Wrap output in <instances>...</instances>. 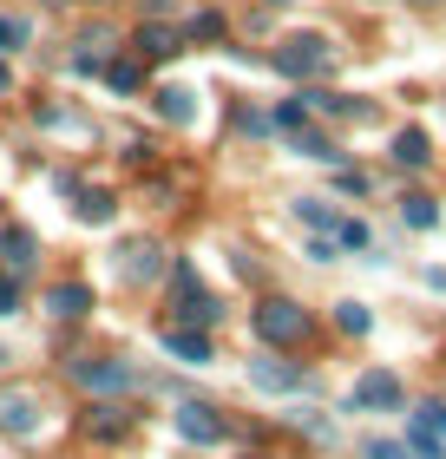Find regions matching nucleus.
Instances as JSON below:
<instances>
[{"instance_id":"f257e3e1","label":"nucleus","mask_w":446,"mask_h":459,"mask_svg":"<svg viewBox=\"0 0 446 459\" xmlns=\"http://www.w3.org/2000/svg\"><path fill=\"white\" fill-rule=\"evenodd\" d=\"M249 328H257V342L269 348H302L309 342V308L302 302H289V296H263L257 308H249Z\"/></svg>"},{"instance_id":"f03ea898","label":"nucleus","mask_w":446,"mask_h":459,"mask_svg":"<svg viewBox=\"0 0 446 459\" xmlns=\"http://www.w3.org/2000/svg\"><path fill=\"white\" fill-rule=\"evenodd\" d=\"M269 66L283 73V79H302V86H309V79L335 73V47H328L322 33H295V39H283V47L269 53Z\"/></svg>"},{"instance_id":"7ed1b4c3","label":"nucleus","mask_w":446,"mask_h":459,"mask_svg":"<svg viewBox=\"0 0 446 459\" xmlns=\"http://www.w3.org/2000/svg\"><path fill=\"white\" fill-rule=\"evenodd\" d=\"M400 401H407V387H400V374H388V368H368L348 387V413H394Z\"/></svg>"},{"instance_id":"20e7f679","label":"nucleus","mask_w":446,"mask_h":459,"mask_svg":"<svg viewBox=\"0 0 446 459\" xmlns=\"http://www.w3.org/2000/svg\"><path fill=\"white\" fill-rule=\"evenodd\" d=\"M0 433L13 440L39 433V387H0Z\"/></svg>"},{"instance_id":"39448f33","label":"nucleus","mask_w":446,"mask_h":459,"mask_svg":"<svg viewBox=\"0 0 446 459\" xmlns=\"http://www.w3.org/2000/svg\"><path fill=\"white\" fill-rule=\"evenodd\" d=\"M73 381L86 387V394H125V387H138V374L125 368V361H105V354L92 361V354H86V361H73Z\"/></svg>"},{"instance_id":"423d86ee","label":"nucleus","mask_w":446,"mask_h":459,"mask_svg":"<svg viewBox=\"0 0 446 459\" xmlns=\"http://www.w3.org/2000/svg\"><path fill=\"white\" fill-rule=\"evenodd\" d=\"M138 420H132V407H118V401H92L86 413H79V433H86V440H125V433H132Z\"/></svg>"},{"instance_id":"0eeeda50","label":"nucleus","mask_w":446,"mask_h":459,"mask_svg":"<svg viewBox=\"0 0 446 459\" xmlns=\"http://www.w3.org/2000/svg\"><path fill=\"white\" fill-rule=\"evenodd\" d=\"M118 276H125V282H158V276H164V243L132 237V243L118 249Z\"/></svg>"},{"instance_id":"6e6552de","label":"nucleus","mask_w":446,"mask_h":459,"mask_svg":"<svg viewBox=\"0 0 446 459\" xmlns=\"http://www.w3.org/2000/svg\"><path fill=\"white\" fill-rule=\"evenodd\" d=\"M132 47H138V59H178L184 53V33L178 27H164V20H138V33H132Z\"/></svg>"},{"instance_id":"1a4fd4ad","label":"nucleus","mask_w":446,"mask_h":459,"mask_svg":"<svg viewBox=\"0 0 446 459\" xmlns=\"http://www.w3.org/2000/svg\"><path fill=\"white\" fill-rule=\"evenodd\" d=\"M249 387H263V394H295V387H309V374L295 368V361L263 354V361H249Z\"/></svg>"},{"instance_id":"9d476101","label":"nucleus","mask_w":446,"mask_h":459,"mask_svg":"<svg viewBox=\"0 0 446 459\" xmlns=\"http://www.w3.org/2000/svg\"><path fill=\"white\" fill-rule=\"evenodd\" d=\"M178 433H184L190 446H217V440H223V413H217V407L184 401V407H178Z\"/></svg>"},{"instance_id":"9b49d317","label":"nucleus","mask_w":446,"mask_h":459,"mask_svg":"<svg viewBox=\"0 0 446 459\" xmlns=\"http://www.w3.org/2000/svg\"><path fill=\"white\" fill-rule=\"evenodd\" d=\"M164 354H178L184 368H210V361H217L210 328H164Z\"/></svg>"},{"instance_id":"f8f14e48","label":"nucleus","mask_w":446,"mask_h":459,"mask_svg":"<svg viewBox=\"0 0 446 459\" xmlns=\"http://www.w3.org/2000/svg\"><path fill=\"white\" fill-rule=\"evenodd\" d=\"M33 256H39V237H33V230H20V223H7V230H0V263H7L13 276H27V269H33Z\"/></svg>"},{"instance_id":"ddd939ff","label":"nucleus","mask_w":446,"mask_h":459,"mask_svg":"<svg viewBox=\"0 0 446 459\" xmlns=\"http://www.w3.org/2000/svg\"><path fill=\"white\" fill-rule=\"evenodd\" d=\"M47 308H53L59 322L92 316V282H59V289H47Z\"/></svg>"},{"instance_id":"4468645a","label":"nucleus","mask_w":446,"mask_h":459,"mask_svg":"<svg viewBox=\"0 0 446 459\" xmlns=\"http://www.w3.org/2000/svg\"><path fill=\"white\" fill-rule=\"evenodd\" d=\"M178 316H184L190 328H217L223 308H217V296H210L204 282H190V289H178Z\"/></svg>"},{"instance_id":"2eb2a0df","label":"nucleus","mask_w":446,"mask_h":459,"mask_svg":"<svg viewBox=\"0 0 446 459\" xmlns=\"http://www.w3.org/2000/svg\"><path fill=\"white\" fill-rule=\"evenodd\" d=\"M289 152H295V158H315V164H342L335 138H328V132H315V125H295V132H289Z\"/></svg>"},{"instance_id":"dca6fc26","label":"nucleus","mask_w":446,"mask_h":459,"mask_svg":"<svg viewBox=\"0 0 446 459\" xmlns=\"http://www.w3.org/2000/svg\"><path fill=\"white\" fill-rule=\"evenodd\" d=\"M112 27H86V33H79V53H73V73H99L105 66V53H112Z\"/></svg>"},{"instance_id":"f3484780","label":"nucleus","mask_w":446,"mask_h":459,"mask_svg":"<svg viewBox=\"0 0 446 459\" xmlns=\"http://www.w3.org/2000/svg\"><path fill=\"white\" fill-rule=\"evenodd\" d=\"M394 164H400V171H427V164H433L427 132H414V125H407V132H394Z\"/></svg>"},{"instance_id":"a211bd4d","label":"nucleus","mask_w":446,"mask_h":459,"mask_svg":"<svg viewBox=\"0 0 446 459\" xmlns=\"http://www.w3.org/2000/svg\"><path fill=\"white\" fill-rule=\"evenodd\" d=\"M302 106L322 112V118H368V106H354V99H342V92H322V86H302Z\"/></svg>"},{"instance_id":"6ab92c4d","label":"nucleus","mask_w":446,"mask_h":459,"mask_svg":"<svg viewBox=\"0 0 446 459\" xmlns=\"http://www.w3.org/2000/svg\"><path fill=\"white\" fill-rule=\"evenodd\" d=\"M152 106H158L164 125H190V118H197V92H190V86H164Z\"/></svg>"},{"instance_id":"aec40b11","label":"nucleus","mask_w":446,"mask_h":459,"mask_svg":"<svg viewBox=\"0 0 446 459\" xmlns=\"http://www.w3.org/2000/svg\"><path fill=\"white\" fill-rule=\"evenodd\" d=\"M197 39H204V47H217V39H223V13H217V7L190 13V27H184V47H197Z\"/></svg>"},{"instance_id":"412c9836","label":"nucleus","mask_w":446,"mask_h":459,"mask_svg":"<svg viewBox=\"0 0 446 459\" xmlns=\"http://www.w3.org/2000/svg\"><path fill=\"white\" fill-rule=\"evenodd\" d=\"M73 211H79V223H112V211H118V204H112V191H79V204H73Z\"/></svg>"},{"instance_id":"4be33fe9","label":"nucleus","mask_w":446,"mask_h":459,"mask_svg":"<svg viewBox=\"0 0 446 459\" xmlns=\"http://www.w3.org/2000/svg\"><path fill=\"white\" fill-rule=\"evenodd\" d=\"M400 217H407L414 230H433V223H440V204H433L427 191H414V197H400Z\"/></svg>"},{"instance_id":"5701e85b","label":"nucleus","mask_w":446,"mask_h":459,"mask_svg":"<svg viewBox=\"0 0 446 459\" xmlns=\"http://www.w3.org/2000/svg\"><path fill=\"white\" fill-rule=\"evenodd\" d=\"M295 217H302V223H315V230H335V223H342L328 197H295Z\"/></svg>"},{"instance_id":"b1692460","label":"nucleus","mask_w":446,"mask_h":459,"mask_svg":"<svg viewBox=\"0 0 446 459\" xmlns=\"http://www.w3.org/2000/svg\"><path fill=\"white\" fill-rule=\"evenodd\" d=\"M335 328H342V335H368L374 316H368L361 302H335Z\"/></svg>"},{"instance_id":"393cba45","label":"nucleus","mask_w":446,"mask_h":459,"mask_svg":"<svg viewBox=\"0 0 446 459\" xmlns=\"http://www.w3.org/2000/svg\"><path fill=\"white\" fill-rule=\"evenodd\" d=\"M105 79H112V92H138V86H144L138 59H112V66H105Z\"/></svg>"},{"instance_id":"a878e982","label":"nucleus","mask_w":446,"mask_h":459,"mask_svg":"<svg viewBox=\"0 0 446 459\" xmlns=\"http://www.w3.org/2000/svg\"><path fill=\"white\" fill-rule=\"evenodd\" d=\"M275 125H283V132H295V125H309V106H302V92L275 106Z\"/></svg>"},{"instance_id":"bb28decb","label":"nucleus","mask_w":446,"mask_h":459,"mask_svg":"<svg viewBox=\"0 0 446 459\" xmlns=\"http://www.w3.org/2000/svg\"><path fill=\"white\" fill-rule=\"evenodd\" d=\"M335 243H342V249H368V223L342 217V223H335Z\"/></svg>"},{"instance_id":"cd10ccee","label":"nucleus","mask_w":446,"mask_h":459,"mask_svg":"<svg viewBox=\"0 0 446 459\" xmlns=\"http://www.w3.org/2000/svg\"><path fill=\"white\" fill-rule=\"evenodd\" d=\"M27 20H7V13H0V53H13V47H27Z\"/></svg>"},{"instance_id":"c85d7f7f","label":"nucleus","mask_w":446,"mask_h":459,"mask_svg":"<svg viewBox=\"0 0 446 459\" xmlns=\"http://www.w3.org/2000/svg\"><path fill=\"white\" fill-rule=\"evenodd\" d=\"M295 427H302V433H315V440H335V427L322 420V413H295Z\"/></svg>"},{"instance_id":"c756f323","label":"nucleus","mask_w":446,"mask_h":459,"mask_svg":"<svg viewBox=\"0 0 446 459\" xmlns=\"http://www.w3.org/2000/svg\"><path fill=\"white\" fill-rule=\"evenodd\" d=\"M0 316H20V282L0 276Z\"/></svg>"},{"instance_id":"7c9ffc66","label":"nucleus","mask_w":446,"mask_h":459,"mask_svg":"<svg viewBox=\"0 0 446 459\" xmlns=\"http://www.w3.org/2000/svg\"><path fill=\"white\" fill-rule=\"evenodd\" d=\"M368 459H414L400 440H368Z\"/></svg>"},{"instance_id":"2f4dec72","label":"nucleus","mask_w":446,"mask_h":459,"mask_svg":"<svg viewBox=\"0 0 446 459\" xmlns=\"http://www.w3.org/2000/svg\"><path fill=\"white\" fill-rule=\"evenodd\" d=\"M335 249H342L335 237H315V243H309V263H335Z\"/></svg>"},{"instance_id":"473e14b6","label":"nucleus","mask_w":446,"mask_h":459,"mask_svg":"<svg viewBox=\"0 0 446 459\" xmlns=\"http://www.w3.org/2000/svg\"><path fill=\"white\" fill-rule=\"evenodd\" d=\"M0 92H7V66H0Z\"/></svg>"},{"instance_id":"72a5a7b5","label":"nucleus","mask_w":446,"mask_h":459,"mask_svg":"<svg viewBox=\"0 0 446 459\" xmlns=\"http://www.w3.org/2000/svg\"><path fill=\"white\" fill-rule=\"evenodd\" d=\"M47 7H66V0H47Z\"/></svg>"},{"instance_id":"f704fd0d","label":"nucleus","mask_w":446,"mask_h":459,"mask_svg":"<svg viewBox=\"0 0 446 459\" xmlns=\"http://www.w3.org/2000/svg\"><path fill=\"white\" fill-rule=\"evenodd\" d=\"M269 7H289V0H269Z\"/></svg>"},{"instance_id":"c9c22d12","label":"nucleus","mask_w":446,"mask_h":459,"mask_svg":"<svg viewBox=\"0 0 446 459\" xmlns=\"http://www.w3.org/2000/svg\"><path fill=\"white\" fill-rule=\"evenodd\" d=\"M0 361H7V348H0Z\"/></svg>"}]
</instances>
